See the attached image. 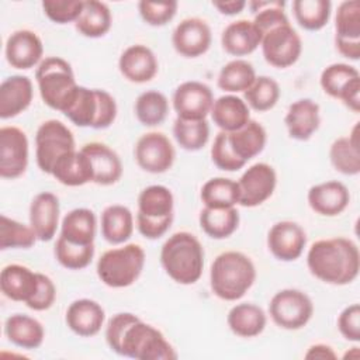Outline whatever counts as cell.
<instances>
[{"label":"cell","mask_w":360,"mask_h":360,"mask_svg":"<svg viewBox=\"0 0 360 360\" xmlns=\"http://www.w3.org/2000/svg\"><path fill=\"white\" fill-rule=\"evenodd\" d=\"M269 314L277 326L297 330L304 328L312 318L314 304L304 291L284 288L271 297Z\"/></svg>","instance_id":"8"},{"label":"cell","mask_w":360,"mask_h":360,"mask_svg":"<svg viewBox=\"0 0 360 360\" xmlns=\"http://www.w3.org/2000/svg\"><path fill=\"white\" fill-rule=\"evenodd\" d=\"M255 68L245 59H233L228 62L219 72L218 87L226 93L246 91L256 79Z\"/></svg>","instance_id":"38"},{"label":"cell","mask_w":360,"mask_h":360,"mask_svg":"<svg viewBox=\"0 0 360 360\" xmlns=\"http://www.w3.org/2000/svg\"><path fill=\"white\" fill-rule=\"evenodd\" d=\"M38 276H39L38 292L25 305L34 311H45V309H49L55 302L56 287H55L53 281L46 274L38 273Z\"/></svg>","instance_id":"54"},{"label":"cell","mask_w":360,"mask_h":360,"mask_svg":"<svg viewBox=\"0 0 360 360\" xmlns=\"http://www.w3.org/2000/svg\"><path fill=\"white\" fill-rule=\"evenodd\" d=\"M139 318L131 312H120V314H115L108 321V323L105 326V340L112 352L120 354L121 342H122L125 330L128 329V326L131 323H134Z\"/></svg>","instance_id":"51"},{"label":"cell","mask_w":360,"mask_h":360,"mask_svg":"<svg viewBox=\"0 0 360 360\" xmlns=\"http://www.w3.org/2000/svg\"><path fill=\"white\" fill-rule=\"evenodd\" d=\"M179 3L174 0L169 1H146L138 3V10L142 20L152 27H162L173 20L177 13Z\"/></svg>","instance_id":"48"},{"label":"cell","mask_w":360,"mask_h":360,"mask_svg":"<svg viewBox=\"0 0 360 360\" xmlns=\"http://www.w3.org/2000/svg\"><path fill=\"white\" fill-rule=\"evenodd\" d=\"M211 159L214 165L225 172H236L245 166L229 149L226 142V132L221 131L214 138V143L211 146Z\"/></svg>","instance_id":"50"},{"label":"cell","mask_w":360,"mask_h":360,"mask_svg":"<svg viewBox=\"0 0 360 360\" xmlns=\"http://www.w3.org/2000/svg\"><path fill=\"white\" fill-rule=\"evenodd\" d=\"M256 280V269L249 256L228 250L218 255L210 270L212 292L224 301L242 298Z\"/></svg>","instance_id":"3"},{"label":"cell","mask_w":360,"mask_h":360,"mask_svg":"<svg viewBox=\"0 0 360 360\" xmlns=\"http://www.w3.org/2000/svg\"><path fill=\"white\" fill-rule=\"evenodd\" d=\"M212 35L210 25L197 17L184 18L172 34V44L177 53L184 58L204 55L211 46Z\"/></svg>","instance_id":"14"},{"label":"cell","mask_w":360,"mask_h":360,"mask_svg":"<svg viewBox=\"0 0 360 360\" xmlns=\"http://www.w3.org/2000/svg\"><path fill=\"white\" fill-rule=\"evenodd\" d=\"M356 79H360V73L354 66L347 63H332L322 70L319 83L328 96L339 98L343 90Z\"/></svg>","instance_id":"45"},{"label":"cell","mask_w":360,"mask_h":360,"mask_svg":"<svg viewBox=\"0 0 360 360\" xmlns=\"http://www.w3.org/2000/svg\"><path fill=\"white\" fill-rule=\"evenodd\" d=\"M338 329L345 339H347L350 342L360 340V307H359V304H352L340 312V315L338 318Z\"/></svg>","instance_id":"53"},{"label":"cell","mask_w":360,"mask_h":360,"mask_svg":"<svg viewBox=\"0 0 360 360\" xmlns=\"http://www.w3.org/2000/svg\"><path fill=\"white\" fill-rule=\"evenodd\" d=\"M134 232V215L131 210L121 204L104 208L101 214V236L111 245L127 242Z\"/></svg>","instance_id":"33"},{"label":"cell","mask_w":360,"mask_h":360,"mask_svg":"<svg viewBox=\"0 0 360 360\" xmlns=\"http://www.w3.org/2000/svg\"><path fill=\"white\" fill-rule=\"evenodd\" d=\"M121 75L132 83H146L158 73V59L150 48L142 44L128 46L120 56Z\"/></svg>","instance_id":"20"},{"label":"cell","mask_w":360,"mask_h":360,"mask_svg":"<svg viewBox=\"0 0 360 360\" xmlns=\"http://www.w3.org/2000/svg\"><path fill=\"white\" fill-rule=\"evenodd\" d=\"M35 80L42 101L60 112L68 110L79 89L70 63L59 56L42 59L37 66Z\"/></svg>","instance_id":"4"},{"label":"cell","mask_w":360,"mask_h":360,"mask_svg":"<svg viewBox=\"0 0 360 360\" xmlns=\"http://www.w3.org/2000/svg\"><path fill=\"white\" fill-rule=\"evenodd\" d=\"M37 235L31 225L18 222L7 215L0 217V249H28L35 240Z\"/></svg>","instance_id":"44"},{"label":"cell","mask_w":360,"mask_h":360,"mask_svg":"<svg viewBox=\"0 0 360 360\" xmlns=\"http://www.w3.org/2000/svg\"><path fill=\"white\" fill-rule=\"evenodd\" d=\"M0 288L8 300L27 304L38 292L39 276L25 266L7 264L0 273Z\"/></svg>","instance_id":"19"},{"label":"cell","mask_w":360,"mask_h":360,"mask_svg":"<svg viewBox=\"0 0 360 360\" xmlns=\"http://www.w3.org/2000/svg\"><path fill=\"white\" fill-rule=\"evenodd\" d=\"M335 45L342 56L352 60H357L360 58V41H346L335 38Z\"/></svg>","instance_id":"57"},{"label":"cell","mask_w":360,"mask_h":360,"mask_svg":"<svg viewBox=\"0 0 360 360\" xmlns=\"http://www.w3.org/2000/svg\"><path fill=\"white\" fill-rule=\"evenodd\" d=\"M82 0H44L42 10L45 15L56 24L76 22L83 10Z\"/></svg>","instance_id":"49"},{"label":"cell","mask_w":360,"mask_h":360,"mask_svg":"<svg viewBox=\"0 0 360 360\" xmlns=\"http://www.w3.org/2000/svg\"><path fill=\"white\" fill-rule=\"evenodd\" d=\"M145 266V250L138 243H128L104 252L97 262V276L111 288L134 284Z\"/></svg>","instance_id":"5"},{"label":"cell","mask_w":360,"mask_h":360,"mask_svg":"<svg viewBox=\"0 0 360 360\" xmlns=\"http://www.w3.org/2000/svg\"><path fill=\"white\" fill-rule=\"evenodd\" d=\"M34 96L32 82L22 75L4 79L0 84V118L8 120L24 112Z\"/></svg>","instance_id":"23"},{"label":"cell","mask_w":360,"mask_h":360,"mask_svg":"<svg viewBox=\"0 0 360 360\" xmlns=\"http://www.w3.org/2000/svg\"><path fill=\"white\" fill-rule=\"evenodd\" d=\"M97 219L89 208H75L69 211L60 224V235L75 245H93L96 238Z\"/></svg>","instance_id":"29"},{"label":"cell","mask_w":360,"mask_h":360,"mask_svg":"<svg viewBox=\"0 0 360 360\" xmlns=\"http://www.w3.org/2000/svg\"><path fill=\"white\" fill-rule=\"evenodd\" d=\"M292 11L300 27L307 31H319L330 18L332 3L329 0H295Z\"/></svg>","instance_id":"39"},{"label":"cell","mask_w":360,"mask_h":360,"mask_svg":"<svg viewBox=\"0 0 360 360\" xmlns=\"http://www.w3.org/2000/svg\"><path fill=\"white\" fill-rule=\"evenodd\" d=\"M111 21V11L105 3L98 0H86L75 27L83 37L100 38L110 31Z\"/></svg>","instance_id":"34"},{"label":"cell","mask_w":360,"mask_h":360,"mask_svg":"<svg viewBox=\"0 0 360 360\" xmlns=\"http://www.w3.org/2000/svg\"><path fill=\"white\" fill-rule=\"evenodd\" d=\"M210 114L214 124L225 132H233L250 120L248 104L235 94H225L214 100Z\"/></svg>","instance_id":"27"},{"label":"cell","mask_w":360,"mask_h":360,"mask_svg":"<svg viewBox=\"0 0 360 360\" xmlns=\"http://www.w3.org/2000/svg\"><path fill=\"white\" fill-rule=\"evenodd\" d=\"M260 46L264 60L278 69L294 65L302 52V41L290 22L264 32Z\"/></svg>","instance_id":"9"},{"label":"cell","mask_w":360,"mask_h":360,"mask_svg":"<svg viewBox=\"0 0 360 360\" xmlns=\"http://www.w3.org/2000/svg\"><path fill=\"white\" fill-rule=\"evenodd\" d=\"M329 159L332 166L342 174L356 176L360 173L359 122H356L349 136L333 141L329 149Z\"/></svg>","instance_id":"31"},{"label":"cell","mask_w":360,"mask_h":360,"mask_svg":"<svg viewBox=\"0 0 360 360\" xmlns=\"http://www.w3.org/2000/svg\"><path fill=\"white\" fill-rule=\"evenodd\" d=\"M59 200L51 191L37 194L30 205V225L42 242L51 240L59 226Z\"/></svg>","instance_id":"17"},{"label":"cell","mask_w":360,"mask_h":360,"mask_svg":"<svg viewBox=\"0 0 360 360\" xmlns=\"http://www.w3.org/2000/svg\"><path fill=\"white\" fill-rule=\"evenodd\" d=\"M76 150V143L72 131L58 120H48L39 125L35 134V159L38 167L51 174L56 160Z\"/></svg>","instance_id":"7"},{"label":"cell","mask_w":360,"mask_h":360,"mask_svg":"<svg viewBox=\"0 0 360 360\" xmlns=\"http://www.w3.org/2000/svg\"><path fill=\"white\" fill-rule=\"evenodd\" d=\"M55 257L65 269L82 270L87 267L94 257V243L86 246L75 245L59 236L55 243Z\"/></svg>","instance_id":"46"},{"label":"cell","mask_w":360,"mask_h":360,"mask_svg":"<svg viewBox=\"0 0 360 360\" xmlns=\"http://www.w3.org/2000/svg\"><path fill=\"white\" fill-rule=\"evenodd\" d=\"M4 333L7 339L22 349H37L42 345L45 330L42 323L24 314H14L4 322Z\"/></svg>","instance_id":"30"},{"label":"cell","mask_w":360,"mask_h":360,"mask_svg":"<svg viewBox=\"0 0 360 360\" xmlns=\"http://www.w3.org/2000/svg\"><path fill=\"white\" fill-rule=\"evenodd\" d=\"M4 53L11 68L27 70L42 62L44 45L34 31L18 30L7 38Z\"/></svg>","instance_id":"16"},{"label":"cell","mask_w":360,"mask_h":360,"mask_svg":"<svg viewBox=\"0 0 360 360\" xmlns=\"http://www.w3.org/2000/svg\"><path fill=\"white\" fill-rule=\"evenodd\" d=\"M173 222V215L165 218H149L142 214H136V226L142 236L146 239H158L163 236Z\"/></svg>","instance_id":"55"},{"label":"cell","mask_w":360,"mask_h":360,"mask_svg":"<svg viewBox=\"0 0 360 360\" xmlns=\"http://www.w3.org/2000/svg\"><path fill=\"white\" fill-rule=\"evenodd\" d=\"M200 226L212 239L229 238L239 226V212L235 207L208 208L200 212Z\"/></svg>","instance_id":"35"},{"label":"cell","mask_w":360,"mask_h":360,"mask_svg":"<svg viewBox=\"0 0 360 360\" xmlns=\"http://www.w3.org/2000/svg\"><path fill=\"white\" fill-rule=\"evenodd\" d=\"M200 197L208 208H229L239 204V187L232 179L212 177L204 183Z\"/></svg>","instance_id":"36"},{"label":"cell","mask_w":360,"mask_h":360,"mask_svg":"<svg viewBox=\"0 0 360 360\" xmlns=\"http://www.w3.org/2000/svg\"><path fill=\"white\" fill-rule=\"evenodd\" d=\"M82 150L90 159L93 167V183L111 186L122 176V163L115 150L101 142H89Z\"/></svg>","instance_id":"22"},{"label":"cell","mask_w":360,"mask_h":360,"mask_svg":"<svg viewBox=\"0 0 360 360\" xmlns=\"http://www.w3.org/2000/svg\"><path fill=\"white\" fill-rule=\"evenodd\" d=\"M97 96V115L93 124L94 129L108 128L117 117V103L115 98L105 90L96 89Z\"/></svg>","instance_id":"52"},{"label":"cell","mask_w":360,"mask_h":360,"mask_svg":"<svg viewBox=\"0 0 360 360\" xmlns=\"http://www.w3.org/2000/svg\"><path fill=\"white\" fill-rule=\"evenodd\" d=\"M335 38L346 41H360V3L346 0L338 6L335 17Z\"/></svg>","instance_id":"47"},{"label":"cell","mask_w":360,"mask_h":360,"mask_svg":"<svg viewBox=\"0 0 360 360\" xmlns=\"http://www.w3.org/2000/svg\"><path fill=\"white\" fill-rule=\"evenodd\" d=\"M280 98L278 83L269 76H257L252 86L243 91V100L248 107L263 112L271 110Z\"/></svg>","instance_id":"42"},{"label":"cell","mask_w":360,"mask_h":360,"mask_svg":"<svg viewBox=\"0 0 360 360\" xmlns=\"http://www.w3.org/2000/svg\"><path fill=\"white\" fill-rule=\"evenodd\" d=\"M307 245V233L301 225L292 221L276 222L267 235V246L271 255L281 262L297 260Z\"/></svg>","instance_id":"15"},{"label":"cell","mask_w":360,"mask_h":360,"mask_svg":"<svg viewBox=\"0 0 360 360\" xmlns=\"http://www.w3.org/2000/svg\"><path fill=\"white\" fill-rule=\"evenodd\" d=\"M226 322L229 329L240 338H255L260 335L267 323L264 311L255 304L242 302L232 307L228 312Z\"/></svg>","instance_id":"32"},{"label":"cell","mask_w":360,"mask_h":360,"mask_svg":"<svg viewBox=\"0 0 360 360\" xmlns=\"http://www.w3.org/2000/svg\"><path fill=\"white\" fill-rule=\"evenodd\" d=\"M120 354L136 360H174L177 353L163 333L138 319L124 333Z\"/></svg>","instance_id":"6"},{"label":"cell","mask_w":360,"mask_h":360,"mask_svg":"<svg viewBox=\"0 0 360 360\" xmlns=\"http://www.w3.org/2000/svg\"><path fill=\"white\" fill-rule=\"evenodd\" d=\"M160 263L166 274L183 285L200 280L204 269V248L190 232H176L160 249Z\"/></svg>","instance_id":"2"},{"label":"cell","mask_w":360,"mask_h":360,"mask_svg":"<svg viewBox=\"0 0 360 360\" xmlns=\"http://www.w3.org/2000/svg\"><path fill=\"white\" fill-rule=\"evenodd\" d=\"M308 204L319 215L336 217L342 214L349 202L350 193L347 187L338 180H329L312 186L308 190Z\"/></svg>","instance_id":"18"},{"label":"cell","mask_w":360,"mask_h":360,"mask_svg":"<svg viewBox=\"0 0 360 360\" xmlns=\"http://www.w3.org/2000/svg\"><path fill=\"white\" fill-rule=\"evenodd\" d=\"M134 110L142 125L155 127L166 120L169 112V100L158 90H146L138 96Z\"/></svg>","instance_id":"40"},{"label":"cell","mask_w":360,"mask_h":360,"mask_svg":"<svg viewBox=\"0 0 360 360\" xmlns=\"http://www.w3.org/2000/svg\"><path fill=\"white\" fill-rule=\"evenodd\" d=\"M236 183L239 187V204L252 208L263 204L273 195L277 174L273 166L259 162L246 169Z\"/></svg>","instance_id":"11"},{"label":"cell","mask_w":360,"mask_h":360,"mask_svg":"<svg viewBox=\"0 0 360 360\" xmlns=\"http://www.w3.org/2000/svg\"><path fill=\"white\" fill-rule=\"evenodd\" d=\"M105 319L103 307L89 298H80L73 301L66 309V325L68 328L83 338L94 336L100 332Z\"/></svg>","instance_id":"21"},{"label":"cell","mask_w":360,"mask_h":360,"mask_svg":"<svg viewBox=\"0 0 360 360\" xmlns=\"http://www.w3.org/2000/svg\"><path fill=\"white\" fill-rule=\"evenodd\" d=\"M135 160L148 173H165L174 162L176 152L170 139L162 132L143 134L135 145Z\"/></svg>","instance_id":"10"},{"label":"cell","mask_w":360,"mask_h":360,"mask_svg":"<svg viewBox=\"0 0 360 360\" xmlns=\"http://www.w3.org/2000/svg\"><path fill=\"white\" fill-rule=\"evenodd\" d=\"M173 135L177 143L190 152L200 150L210 139V124L207 120H183L176 118Z\"/></svg>","instance_id":"41"},{"label":"cell","mask_w":360,"mask_h":360,"mask_svg":"<svg viewBox=\"0 0 360 360\" xmlns=\"http://www.w3.org/2000/svg\"><path fill=\"white\" fill-rule=\"evenodd\" d=\"M173 108L179 118L205 120L214 104L212 90L201 82L188 80L177 86L173 93Z\"/></svg>","instance_id":"13"},{"label":"cell","mask_w":360,"mask_h":360,"mask_svg":"<svg viewBox=\"0 0 360 360\" xmlns=\"http://www.w3.org/2000/svg\"><path fill=\"white\" fill-rule=\"evenodd\" d=\"M262 42V34L249 20L231 22L221 35V44L225 52L233 56H246L255 52Z\"/></svg>","instance_id":"26"},{"label":"cell","mask_w":360,"mask_h":360,"mask_svg":"<svg viewBox=\"0 0 360 360\" xmlns=\"http://www.w3.org/2000/svg\"><path fill=\"white\" fill-rule=\"evenodd\" d=\"M307 266L311 274L323 283L349 284L359 276V248L352 239L343 236L316 240L307 253Z\"/></svg>","instance_id":"1"},{"label":"cell","mask_w":360,"mask_h":360,"mask_svg":"<svg viewBox=\"0 0 360 360\" xmlns=\"http://www.w3.org/2000/svg\"><path fill=\"white\" fill-rule=\"evenodd\" d=\"M245 0H222V1H212V6L225 15H236L246 7Z\"/></svg>","instance_id":"58"},{"label":"cell","mask_w":360,"mask_h":360,"mask_svg":"<svg viewBox=\"0 0 360 360\" xmlns=\"http://www.w3.org/2000/svg\"><path fill=\"white\" fill-rule=\"evenodd\" d=\"M288 135L297 141H308L319 128V105L311 98L294 101L284 117Z\"/></svg>","instance_id":"24"},{"label":"cell","mask_w":360,"mask_h":360,"mask_svg":"<svg viewBox=\"0 0 360 360\" xmlns=\"http://www.w3.org/2000/svg\"><path fill=\"white\" fill-rule=\"evenodd\" d=\"M339 100L343 101V104L350 108L353 112L360 111V79L353 80L340 94Z\"/></svg>","instance_id":"56"},{"label":"cell","mask_w":360,"mask_h":360,"mask_svg":"<svg viewBox=\"0 0 360 360\" xmlns=\"http://www.w3.org/2000/svg\"><path fill=\"white\" fill-rule=\"evenodd\" d=\"M28 166V138L17 127L0 128V176L17 179Z\"/></svg>","instance_id":"12"},{"label":"cell","mask_w":360,"mask_h":360,"mask_svg":"<svg viewBox=\"0 0 360 360\" xmlns=\"http://www.w3.org/2000/svg\"><path fill=\"white\" fill-rule=\"evenodd\" d=\"M305 359H336V353L333 352V349L328 345L323 343H318V345H312L307 353H305Z\"/></svg>","instance_id":"59"},{"label":"cell","mask_w":360,"mask_h":360,"mask_svg":"<svg viewBox=\"0 0 360 360\" xmlns=\"http://www.w3.org/2000/svg\"><path fill=\"white\" fill-rule=\"evenodd\" d=\"M174 198L166 186L153 184L145 187L138 197V212L149 218L173 215Z\"/></svg>","instance_id":"37"},{"label":"cell","mask_w":360,"mask_h":360,"mask_svg":"<svg viewBox=\"0 0 360 360\" xmlns=\"http://www.w3.org/2000/svg\"><path fill=\"white\" fill-rule=\"evenodd\" d=\"M69 121H72L77 127H91L96 121L97 115V96L96 89H87L84 86H79L77 93L63 112Z\"/></svg>","instance_id":"43"},{"label":"cell","mask_w":360,"mask_h":360,"mask_svg":"<svg viewBox=\"0 0 360 360\" xmlns=\"http://www.w3.org/2000/svg\"><path fill=\"white\" fill-rule=\"evenodd\" d=\"M267 134L264 127L255 120H249L248 124L233 132H226L229 149L245 165L264 149Z\"/></svg>","instance_id":"25"},{"label":"cell","mask_w":360,"mask_h":360,"mask_svg":"<svg viewBox=\"0 0 360 360\" xmlns=\"http://www.w3.org/2000/svg\"><path fill=\"white\" fill-rule=\"evenodd\" d=\"M51 176L65 186L77 187L93 181V167L90 159L82 149L72 150L56 160Z\"/></svg>","instance_id":"28"}]
</instances>
